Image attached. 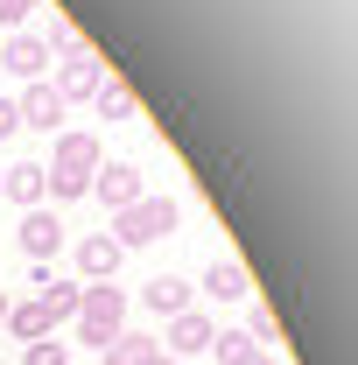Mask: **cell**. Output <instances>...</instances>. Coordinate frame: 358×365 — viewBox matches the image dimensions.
I'll return each instance as SVG.
<instances>
[{"instance_id":"obj_1","label":"cell","mask_w":358,"mask_h":365,"mask_svg":"<svg viewBox=\"0 0 358 365\" xmlns=\"http://www.w3.org/2000/svg\"><path fill=\"white\" fill-rule=\"evenodd\" d=\"M98 162H106L98 134H85V127L56 134V155L43 162V176H49V197H56V204H71V197H91V176H98Z\"/></svg>"},{"instance_id":"obj_2","label":"cell","mask_w":358,"mask_h":365,"mask_svg":"<svg viewBox=\"0 0 358 365\" xmlns=\"http://www.w3.org/2000/svg\"><path fill=\"white\" fill-rule=\"evenodd\" d=\"M120 330H127V288L120 281H85V295H78V344L106 351Z\"/></svg>"},{"instance_id":"obj_3","label":"cell","mask_w":358,"mask_h":365,"mask_svg":"<svg viewBox=\"0 0 358 365\" xmlns=\"http://www.w3.org/2000/svg\"><path fill=\"white\" fill-rule=\"evenodd\" d=\"M183 225V211H176V197H140V204H127V211H113V246L120 253H134V246H155V239H169V232Z\"/></svg>"},{"instance_id":"obj_4","label":"cell","mask_w":358,"mask_h":365,"mask_svg":"<svg viewBox=\"0 0 358 365\" xmlns=\"http://www.w3.org/2000/svg\"><path fill=\"white\" fill-rule=\"evenodd\" d=\"M91 197H98L106 211H127V204H140V197H148V182H140L134 162H98V176H91Z\"/></svg>"},{"instance_id":"obj_5","label":"cell","mask_w":358,"mask_h":365,"mask_svg":"<svg viewBox=\"0 0 358 365\" xmlns=\"http://www.w3.org/2000/svg\"><path fill=\"white\" fill-rule=\"evenodd\" d=\"M98 85H106V63H98L91 49H78V56H63V63H56V78H49V91H56L63 106H71V98H91Z\"/></svg>"},{"instance_id":"obj_6","label":"cell","mask_w":358,"mask_h":365,"mask_svg":"<svg viewBox=\"0 0 358 365\" xmlns=\"http://www.w3.org/2000/svg\"><path fill=\"white\" fill-rule=\"evenodd\" d=\"M0 71H7V78H21V85L49 78V49H43V36H0Z\"/></svg>"},{"instance_id":"obj_7","label":"cell","mask_w":358,"mask_h":365,"mask_svg":"<svg viewBox=\"0 0 358 365\" xmlns=\"http://www.w3.org/2000/svg\"><path fill=\"white\" fill-rule=\"evenodd\" d=\"M0 197H7L14 211H36V204H49V176H43V162H7V169H0Z\"/></svg>"},{"instance_id":"obj_8","label":"cell","mask_w":358,"mask_h":365,"mask_svg":"<svg viewBox=\"0 0 358 365\" xmlns=\"http://www.w3.org/2000/svg\"><path fill=\"white\" fill-rule=\"evenodd\" d=\"M211 337H218V323L204 317V309H183V317H169V359H197V351H211Z\"/></svg>"},{"instance_id":"obj_9","label":"cell","mask_w":358,"mask_h":365,"mask_svg":"<svg viewBox=\"0 0 358 365\" xmlns=\"http://www.w3.org/2000/svg\"><path fill=\"white\" fill-rule=\"evenodd\" d=\"M14 113H21V127H36V134H56V120H63V98L49 91V78H36V85L14 98Z\"/></svg>"},{"instance_id":"obj_10","label":"cell","mask_w":358,"mask_h":365,"mask_svg":"<svg viewBox=\"0 0 358 365\" xmlns=\"http://www.w3.org/2000/svg\"><path fill=\"white\" fill-rule=\"evenodd\" d=\"M120 260H127V253H120L106 232H85V239H78V274H85V281H120Z\"/></svg>"},{"instance_id":"obj_11","label":"cell","mask_w":358,"mask_h":365,"mask_svg":"<svg viewBox=\"0 0 358 365\" xmlns=\"http://www.w3.org/2000/svg\"><path fill=\"white\" fill-rule=\"evenodd\" d=\"M56 246H63V225H56V211H49V204L21 211V253H29V260H49Z\"/></svg>"},{"instance_id":"obj_12","label":"cell","mask_w":358,"mask_h":365,"mask_svg":"<svg viewBox=\"0 0 358 365\" xmlns=\"http://www.w3.org/2000/svg\"><path fill=\"white\" fill-rule=\"evenodd\" d=\"M204 295H211V302H246V295H253V274L218 253V260L204 267Z\"/></svg>"},{"instance_id":"obj_13","label":"cell","mask_w":358,"mask_h":365,"mask_svg":"<svg viewBox=\"0 0 358 365\" xmlns=\"http://www.w3.org/2000/svg\"><path fill=\"white\" fill-rule=\"evenodd\" d=\"M98 359H106V365H176L162 344H155V337H140V330H120V337H113Z\"/></svg>"},{"instance_id":"obj_14","label":"cell","mask_w":358,"mask_h":365,"mask_svg":"<svg viewBox=\"0 0 358 365\" xmlns=\"http://www.w3.org/2000/svg\"><path fill=\"white\" fill-rule=\"evenodd\" d=\"M7 337H21V344H43V337H56V323H49L43 302H7V323H0Z\"/></svg>"},{"instance_id":"obj_15","label":"cell","mask_w":358,"mask_h":365,"mask_svg":"<svg viewBox=\"0 0 358 365\" xmlns=\"http://www.w3.org/2000/svg\"><path fill=\"white\" fill-rule=\"evenodd\" d=\"M91 106H98V120H113V127H120V120H140V98H134L127 78H106V85L91 91Z\"/></svg>"},{"instance_id":"obj_16","label":"cell","mask_w":358,"mask_h":365,"mask_svg":"<svg viewBox=\"0 0 358 365\" xmlns=\"http://www.w3.org/2000/svg\"><path fill=\"white\" fill-rule=\"evenodd\" d=\"M190 295H197V288H190V281H176V274H155V281H148V295H140V302H148V309H155V317H183V309H190Z\"/></svg>"},{"instance_id":"obj_17","label":"cell","mask_w":358,"mask_h":365,"mask_svg":"<svg viewBox=\"0 0 358 365\" xmlns=\"http://www.w3.org/2000/svg\"><path fill=\"white\" fill-rule=\"evenodd\" d=\"M211 359H218V365H274V351L246 344L239 330H218V337H211Z\"/></svg>"},{"instance_id":"obj_18","label":"cell","mask_w":358,"mask_h":365,"mask_svg":"<svg viewBox=\"0 0 358 365\" xmlns=\"http://www.w3.org/2000/svg\"><path fill=\"white\" fill-rule=\"evenodd\" d=\"M78 295H85L78 281H49V288L36 295V302L49 309V323H78Z\"/></svg>"},{"instance_id":"obj_19","label":"cell","mask_w":358,"mask_h":365,"mask_svg":"<svg viewBox=\"0 0 358 365\" xmlns=\"http://www.w3.org/2000/svg\"><path fill=\"white\" fill-rule=\"evenodd\" d=\"M246 344L274 351V344H281V317H274V309H253V317H246Z\"/></svg>"},{"instance_id":"obj_20","label":"cell","mask_w":358,"mask_h":365,"mask_svg":"<svg viewBox=\"0 0 358 365\" xmlns=\"http://www.w3.org/2000/svg\"><path fill=\"white\" fill-rule=\"evenodd\" d=\"M43 0H0V36H21V21L36 14Z\"/></svg>"},{"instance_id":"obj_21","label":"cell","mask_w":358,"mask_h":365,"mask_svg":"<svg viewBox=\"0 0 358 365\" xmlns=\"http://www.w3.org/2000/svg\"><path fill=\"white\" fill-rule=\"evenodd\" d=\"M21 365H71V344L43 337V344H29V351H21Z\"/></svg>"},{"instance_id":"obj_22","label":"cell","mask_w":358,"mask_h":365,"mask_svg":"<svg viewBox=\"0 0 358 365\" xmlns=\"http://www.w3.org/2000/svg\"><path fill=\"white\" fill-rule=\"evenodd\" d=\"M21 134V113H14V98H0V140H14Z\"/></svg>"},{"instance_id":"obj_23","label":"cell","mask_w":358,"mask_h":365,"mask_svg":"<svg viewBox=\"0 0 358 365\" xmlns=\"http://www.w3.org/2000/svg\"><path fill=\"white\" fill-rule=\"evenodd\" d=\"M0 323H7V295H0Z\"/></svg>"}]
</instances>
